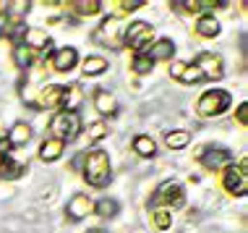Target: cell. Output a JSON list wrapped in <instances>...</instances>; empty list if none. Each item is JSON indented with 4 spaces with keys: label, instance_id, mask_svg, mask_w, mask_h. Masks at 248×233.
I'll return each instance as SVG.
<instances>
[{
    "label": "cell",
    "instance_id": "1",
    "mask_svg": "<svg viewBox=\"0 0 248 233\" xmlns=\"http://www.w3.org/2000/svg\"><path fill=\"white\" fill-rule=\"evenodd\" d=\"M84 181L94 189H102V186L110 183L112 178V168H110V157H107L105 150H92V152H84Z\"/></svg>",
    "mask_w": 248,
    "mask_h": 233
},
{
    "label": "cell",
    "instance_id": "2",
    "mask_svg": "<svg viewBox=\"0 0 248 233\" xmlns=\"http://www.w3.org/2000/svg\"><path fill=\"white\" fill-rule=\"evenodd\" d=\"M50 131L55 136L52 139H60V142H73V139L78 136V131H81V116L78 113H73V110H60L52 116V121H50Z\"/></svg>",
    "mask_w": 248,
    "mask_h": 233
},
{
    "label": "cell",
    "instance_id": "3",
    "mask_svg": "<svg viewBox=\"0 0 248 233\" xmlns=\"http://www.w3.org/2000/svg\"><path fill=\"white\" fill-rule=\"evenodd\" d=\"M183 199H186L183 186H180L178 181H165V183H159L157 191H154L149 207L152 210H175V207L183 204Z\"/></svg>",
    "mask_w": 248,
    "mask_h": 233
},
{
    "label": "cell",
    "instance_id": "4",
    "mask_svg": "<svg viewBox=\"0 0 248 233\" xmlns=\"http://www.w3.org/2000/svg\"><path fill=\"white\" fill-rule=\"evenodd\" d=\"M230 95H227L225 89H209V92H204L199 100V105H196V113L201 118H214V116H222V113L230 108Z\"/></svg>",
    "mask_w": 248,
    "mask_h": 233
},
{
    "label": "cell",
    "instance_id": "5",
    "mask_svg": "<svg viewBox=\"0 0 248 233\" xmlns=\"http://www.w3.org/2000/svg\"><path fill=\"white\" fill-rule=\"evenodd\" d=\"M222 183L230 194L235 197H243L248 191V163L240 160V163H232L225 168V176H222Z\"/></svg>",
    "mask_w": 248,
    "mask_h": 233
},
{
    "label": "cell",
    "instance_id": "6",
    "mask_svg": "<svg viewBox=\"0 0 248 233\" xmlns=\"http://www.w3.org/2000/svg\"><path fill=\"white\" fill-rule=\"evenodd\" d=\"M152 37H154V29L146 21H133L131 26H125V32H123V39L136 50V55L146 50V45L152 42Z\"/></svg>",
    "mask_w": 248,
    "mask_h": 233
},
{
    "label": "cell",
    "instance_id": "7",
    "mask_svg": "<svg viewBox=\"0 0 248 233\" xmlns=\"http://www.w3.org/2000/svg\"><path fill=\"white\" fill-rule=\"evenodd\" d=\"M199 160L206 170H225L227 165H232V152L225 150V147H206L199 152Z\"/></svg>",
    "mask_w": 248,
    "mask_h": 233
},
{
    "label": "cell",
    "instance_id": "8",
    "mask_svg": "<svg viewBox=\"0 0 248 233\" xmlns=\"http://www.w3.org/2000/svg\"><path fill=\"white\" fill-rule=\"evenodd\" d=\"M193 66H196V68L201 71V76H204V79H219V76L225 74V68H222V58L214 55V52H201Z\"/></svg>",
    "mask_w": 248,
    "mask_h": 233
},
{
    "label": "cell",
    "instance_id": "9",
    "mask_svg": "<svg viewBox=\"0 0 248 233\" xmlns=\"http://www.w3.org/2000/svg\"><path fill=\"white\" fill-rule=\"evenodd\" d=\"M65 212H68L71 220H84L89 212H94V202H92L86 194H73L68 207H65Z\"/></svg>",
    "mask_w": 248,
    "mask_h": 233
},
{
    "label": "cell",
    "instance_id": "10",
    "mask_svg": "<svg viewBox=\"0 0 248 233\" xmlns=\"http://www.w3.org/2000/svg\"><path fill=\"white\" fill-rule=\"evenodd\" d=\"M76 63H78L76 48H60L55 55H52V68H55L58 74H68V71L76 68Z\"/></svg>",
    "mask_w": 248,
    "mask_h": 233
},
{
    "label": "cell",
    "instance_id": "11",
    "mask_svg": "<svg viewBox=\"0 0 248 233\" xmlns=\"http://www.w3.org/2000/svg\"><path fill=\"white\" fill-rule=\"evenodd\" d=\"M144 55L149 58L152 63H157V61H170V58L175 55V45H172V39H157L152 48L144 50Z\"/></svg>",
    "mask_w": 248,
    "mask_h": 233
},
{
    "label": "cell",
    "instance_id": "12",
    "mask_svg": "<svg viewBox=\"0 0 248 233\" xmlns=\"http://www.w3.org/2000/svg\"><path fill=\"white\" fill-rule=\"evenodd\" d=\"M60 100H63V86L60 84H50L39 92L37 105L39 108H60Z\"/></svg>",
    "mask_w": 248,
    "mask_h": 233
},
{
    "label": "cell",
    "instance_id": "13",
    "mask_svg": "<svg viewBox=\"0 0 248 233\" xmlns=\"http://www.w3.org/2000/svg\"><path fill=\"white\" fill-rule=\"evenodd\" d=\"M94 108H97V113H102V116H112V113L118 110V102L107 89H97L94 92Z\"/></svg>",
    "mask_w": 248,
    "mask_h": 233
},
{
    "label": "cell",
    "instance_id": "14",
    "mask_svg": "<svg viewBox=\"0 0 248 233\" xmlns=\"http://www.w3.org/2000/svg\"><path fill=\"white\" fill-rule=\"evenodd\" d=\"M81 100H84L81 86H76V84H73V86H63V100H60V108L76 113V108L81 105Z\"/></svg>",
    "mask_w": 248,
    "mask_h": 233
},
{
    "label": "cell",
    "instance_id": "15",
    "mask_svg": "<svg viewBox=\"0 0 248 233\" xmlns=\"http://www.w3.org/2000/svg\"><path fill=\"white\" fill-rule=\"evenodd\" d=\"M31 139V129H29V123H13L11 126V131H8V144L11 147H24L26 142Z\"/></svg>",
    "mask_w": 248,
    "mask_h": 233
},
{
    "label": "cell",
    "instance_id": "16",
    "mask_svg": "<svg viewBox=\"0 0 248 233\" xmlns=\"http://www.w3.org/2000/svg\"><path fill=\"white\" fill-rule=\"evenodd\" d=\"M34 58H37V50L29 48L26 42H21V45L13 48V63H16L18 68H29V66L34 63Z\"/></svg>",
    "mask_w": 248,
    "mask_h": 233
},
{
    "label": "cell",
    "instance_id": "17",
    "mask_svg": "<svg viewBox=\"0 0 248 233\" xmlns=\"http://www.w3.org/2000/svg\"><path fill=\"white\" fill-rule=\"evenodd\" d=\"M178 8H183L186 13H201L206 8H217V5H225L222 0H178Z\"/></svg>",
    "mask_w": 248,
    "mask_h": 233
},
{
    "label": "cell",
    "instance_id": "18",
    "mask_svg": "<svg viewBox=\"0 0 248 233\" xmlns=\"http://www.w3.org/2000/svg\"><path fill=\"white\" fill-rule=\"evenodd\" d=\"M73 13H78V16H97L99 11H102V3L99 0H73V3H65Z\"/></svg>",
    "mask_w": 248,
    "mask_h": 233
},
{
    "label": "cell",
    "instance_id": "19",
    "mask_svg": "<svg viewBox=\"0 0 248 233\" xmlns=\"http://www.w3.org/2000/svg\"><path fill=\"white\" fill-rule=\"evenodd\" d=\"M65 144L60 142V139H47V142H42V147H39V157L45 160V163H52V160H58L63 155Z\"/></svg>",
    "mask_w": 248,
    "mask_h": 233
},
{
    "label": "cell",
    "instance_id": "20",
    "mask_svg": "<svg viewBox=\"0 0 248 233\" xmlns=\"http://www.w3.org/2000/svg\"><path fill=\"white\" fill-rule=\"evenodd\" d=\"M196 34L199 37H206V39L217 37L219 34V21L214 16H201L199 21H196Z\"/></svg>",
    "mask_w": 248,
    "mask_h": 233
},
{
    "label": "cell",
    "instance_id": "21",
    "mask_svg": "<svg viewBox=\"0 0 248 233\" xmlns=\"http://www.w3.org/2000/svg\"><path fill=\"white\" fill-rule=\"evenodd\" d=\"M118 34H120V32H118V21H115V18H105L102 26H99V32H97L94 37L99 39V42L112 45V42H118Z\"/></svg>",
    "mask_w": 248,
    "mask_h": 233
},
{
    "label": "cell",
    "instance_id": "22",
    "mask_svg": "<svg viewBox=\"0 0 248 233\" xmlns=\"http://www.w3.org/2000/svg\"><path fill=\"white\" fill-rule=\"evenodd\" d=\"M188 142H191V131H186V129H175L165 136V144L170 150H183Z\"/></svg>",
    "mask_w": 248,
    "mask_h": 233
},
{
    "label": "cell",
    "instance_id": "23",
    "mask_svg": "<svg viewBox=\"0 0 248 233\" xmlns=\"http://www.w3.org/2000/svg\"><path fill=\"white\" fill-rule=\"evenodd\" d=\"M21 173H26V168L21 163H13L11 155L0 160V178H8V181H11V178H18Z\"/></svg>",
    "mask_w": 248,
    "mask_h": 233
},
{
    "label": "cell",
    "instance_id": "24",
    "mask_svg": "<svg viewBox=\"0 0 248 233\" xmlns=\"http://www.w3.org/2000/svg\"><path fill=\"white\" fill-rule=\"evenodd\" d=\"M107 68H110V66H107V61L99 55H89L84 61V74L86 76H99V74H105Z\"/></svg>",
    "mask_w": 248,
    "mask_h": 233
},
{
    "label": "cell",
    "instance_id": "25",
    "mask_svg": "<svg viewBox=\"0 0 248 233\" xmlns=\"http://www.w3.org/2000/svg\"><path fill=\"white\" fill-rule=\"evenodd\" d=\"M133 150H136L141 157H154V152H157V144H154V139H152V136L141 134V136L133 139Z\"/></svg>",
    "mask_w": 248,
    "mask_h": 233
},
{
    "label": "cell",
    "instance_id": "26",
    "mask_svg": "<svg viewBox=\"0 0 248 233\" xmlns=\"http://www.w3.org/2000/svg\"><path fill=\"white\" fill-rule=\"evenodd\" d=\"M201 79L204 76H201V71L193 63H183V68H180V74H178V82H183V84H199Z\"/></svg>",
    "mask_w": 248,
    "mask_h": 233
},
{
    "label": "cell",
    "instance_id": "27",
    "mask_svg": "<svg viewBox=\"0 0 248 233\" xmlns=\"http://www.w3.org/2000/svg\"><path fill=\"white\" fill-rule=\"evenodd\" d=\"M94 212L99 217H115L118 215V202L110 199V197H105V199H99V202L94 204Z\"/></svg>",
    "mask_w": 248,
    "mask_h": 233
},
{
    "label": "cell",
    "instance_id": "28",
    "mask_svg": "<svg viewBox=\"0 0 248 233\" xmlns=\"http://www.w3.org/2000/svg\"><path fill=\"white\" fill-rule=\"evenodd\" d=\"M152 220H154V225H157L159 231H167L172 225V212L170 210H154L152 212Z\"/></svg>",
    "mask_w": 248,
    "mask_h": 233
},
{
    "label": "cell",
    "instance_id": "29",
    "mask_svg": "<svg viewBox=\"0 0 248 233\" xmlns=\"http://www.w3.org/2000/svg\"><path fill=\"white\" fill-rule=\"evenodd\" d=\"M152 66H154V63L149 61V58H146V55H144V52H139V55H136V58H133V63H131V68H133V71H136V74H139V76H144V74H149V71H152Z\"/></svg>",
    "mask_w": 248,
    "mask_h": 233
},
{
    "label": "cell",
    "instance_id": "30",
    "mask_svg": "<svg viewBox=\"0 0 248 233\" xmlns=\"http://www.w3.org/2000/svg\"><path fill=\"white\" fill-rule=\"evenodd\" d=\"M110 5H115V11H118V13H131V11L141 8L144 0H115V3H110Z\"/></svg>",
    "mask_w": 248,
    "mask_h": 233
},
{
    "label": "cell",
    "instance_id": "31",
    "mask_svg": "<svg viewBox=\"0 0 248 233\" xmlns=\"http://www.w3.org/2000/svg\"><path fill=\"white\" fill-rule=\"evenodd\" d=\"M107 136V123L105 121H97L89 126V142H99V139Z\"/></svg>",
    "mask_w": 248,
    "mask_h": 233
},
{
    "label": "cell",
    "instance_id": "32",
    "mask_svg": "<svg viewBox=\"0 0 248 233\" xmlns=\"http://www.w3.org/2000/svg\"><path fill=\"white\" fill-rule=\"evenodd\" d=\"M238 123L240 126H248V102H243L238 108Z\"/></svg>",
    "mask_w": 248,
    "mask_h": 233
},
{
    "label": "cell",
    "instance_id": "33",
    "mask_svg": "<svg viewBox=\"0 0 248 233\" xmlns=\"http://www.w3.org/2000/svg\"><path fill=\"white\" fill-rule=\"evenodd\" d=\"M86 233H105L102 228H92V231H86Z\"/></svg>",
    "mask_w": 248,
    "mask_h": 233
}]
</instances>
